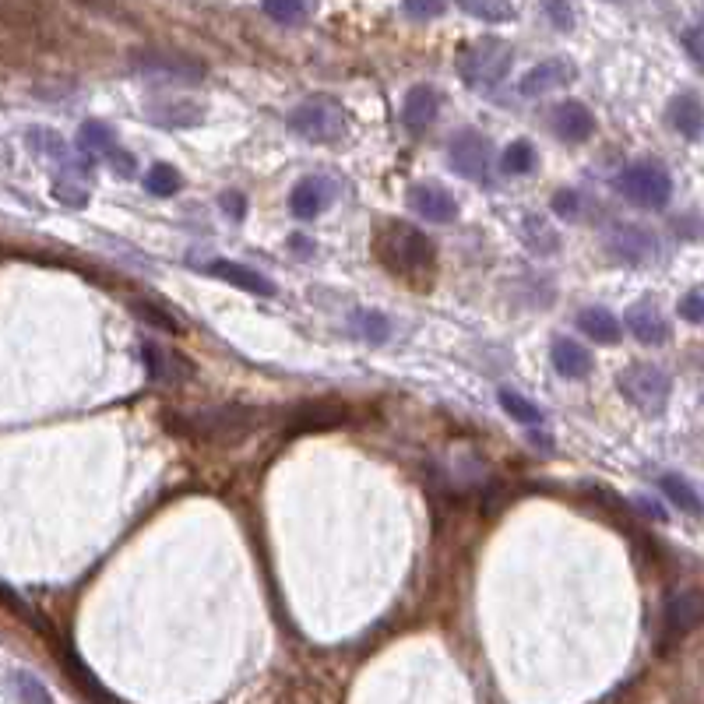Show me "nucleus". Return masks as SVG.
Returning <instances> with one entry per match:
<instances>
[{
    "label": "nucleus",
    "instance_id": "1",
    "mask_svg": "<svg viewBox=\"0 0 704 704\" xmlns=\"http://www.w3.org/2000/svg\"><path fill=\"white\" fill-rule=\"evenodd\" d=\"M374 254L391 275L405 279L412 289H426L437 275V247L423 229L409 222H381L374 236Z\"/></svg>",
    "mask_w": 704,
    "mask_h": 704
},
{
    "label": "nucleus",
    "instance_id": "2",
    "mask_svg": "<svg viewBox=\"0 0 704 704\" xmlns=\"http://www.w3.org/2000/svg\"><path fill=\"white\" fill-rule=\"evenodd\" d=\"M261 423V409L250 405H208V409L187 412V416L173 419V430L191 433L194 440H212V444H233V440L247 437L254 426Z\"/></svg>",
    "mask_w": 704,
    "mask_h": 704
},
{
    "label": "nucleus",
    "instance_id": "3",
    "mask_svg": "<svg viewBox=\"0 0 704 704\" xmlns=\"http://www.w3.org/2000/svg\"><path fill=\"white\" fill-rule=\"evenodd\" d=\"M514 64V50L507 39H497V36H483V39H472V43L462 46L458 53V78L465 81L469 88H493L507 78Z\"/></svg>",
    "mask_w": 704,
    "mask_h": 704
},
{
    "label": "nucleus",
    "instance_id": "4",
    "mask_svg": "<svg viewBox=\"0 0 704 704\" xmlns=\"http://www.w3.org/2000/svg\"><path fill=\"white\" fill-rule=\"evenodd\" d=\"M616 187L631 205L648 208V212H662L673 201V176L662 162L655 159H634L624 166V173L616 176Z\"/></svg>",
    "mask_w": 704,
    "mask_h": 704
},
{
    "label": "nucleus",
    "instance_id": "5",
    "mask_svg": "<svg viewBox=\"0 0 704 704\" xmlns=\"http://www.w3.org/2000/svg\"><path fill=\"white\" fill-rule=\"evenodd\" d=\"M289 131L310 145H335L345 134V110L331 96H310L286 117Z\"/></svg>",
    "mask_w": 704,
    "mask_h": 704
},
{
    "label": "nucleus",
    "instance_id": "6",
    "mask_svg": "<svg viewBox=\"0 0 704 704\" xmlns=\"http://www.w3.org/2000/svg\"><path fill=\"white\" fill-rule=\"evenodd\" d=\"M616 388H620V395H624L634 409L655 416V412L666 409L673 381H669V374L662 367H652V363H631L627 370L616 374Z\"/></svg>",
    "mask_w": 704,
    "mask_h": 704
},
{
    "label": "nucleus",
    "instance_id": "7",
    "mask_svg": "<svg viewBox=\"0 0 704 704\" xmlns=\"http://www.w3.org/2000/svg\"><path fill=\"white\" fill-rule=\"evenodd\" d=\"M448 159H451V166H455V173H462L465 180H486L490 159H493L490 138H486L483 131H476V127H462V131L451 134Z\"/></svg>",
    "mask_w": 704,
    "mask_h": 704
},
{
    "label": "nucleus",
    "instance_id": "8",
    "mask_svg": "<svg viewBox=\"0 0 704 704\" xmlns=\"http://www.w3.org/2000/svg\"><path fill=\"white\" fill-rule=\"evenodd\" d=\"M141 110H145V117L159 127H194V124H201V117H205V106L194 103V99H187V96H173V88H162V92L148 96L145 103H141Z\"/></svg>",
    "mask_w": 704,
    "mask_h": 704
},
{
    "label": "nucleus",
    "instance_id": "9",
    "mask_svg": "<svg viewBox=\"0 0 704 704\" xmlns=\"http://www.w3.org/2000/svg\"><path fill=\"white\" fill-rule=\"evenodd\" d=\"M338 194V184L331 180V176H303V180H296L293 191H289V212L296 215L300 222H310L317 219V215H324L331 208V201H335Z\"/></svg>",
    "mask_w": 704,
    "mask_h": 704
},
{
    "label": "nucleus",
    "instance_id": "10",
    "mask_svg": "<svg viewBox=\"0 0 704 704\" xmlns=\"http://www.w3.org/2000/svg\"><path fill=\"white\" fill-rule=\"evenodd\" d=\"M606 250L627 264H645V261H652V257H659V240H655V233H648L645 226L620 222V226H613L606 233Z\"/></svg>",
    "mask_w": 704,
    "mask_h": 704
},
{
    "label": "nucleus",
    "instance_id": "11",
    "mask_svg": "<svg viewBox=\"0 0 704 704\" xmlns=\"http://www.w3.org/2000/svg\"><path fill=\"white\" fill-rule=\"evenodd\" d=\"M405 198H409V208L423 222H437V226H444V222L458 219V201L448 187L430 184V180H426V184H412Z\"/></svg>",
    "mask_w": 704,
    "mask_h": 704
},
{
    "label": "nucleus",
    "instance_id": "12",
    "mask_svg": "<svg viewBox=\"0 0 704 704\" xmlns=\"http://www.w3.org/2000/svg\"><path fill=\"white\" fill-rule=\"evenodd\" d=\"M662 624L673 638L694 631V627L704 624V592L701 588H683V592H673L662 606Z\"/></svg>",
    "mask_w": 704,
    "mask_h": 704
},
{
    "label": "nucleus",
    "instance_id": "13",
    "mask_svg": "<svg viewBox=\"0 0 704 704\" xmlns=\"http://www.w3.org/2000/svg\"><path fill=\"white\" fill-rule=\"evenodd\" d=\"M574 78H578V67H574L571 60L550 57V60H543V64L532 67V71H525V78L518 81V92L525 99L546 96V92H553V88H567Z\"/></svg>",
    "mask_w": 704,
    "mask_h": 704
},
{
    "label": "nucleus",
    "instance_id": "14",
    "mask_svg": "<svg viewBox=\"0 0 704 704\" xmlns=\"http://www.w3.org/2000/svg\"><path fill=\"white\" fill-rule=\"evenodd\" d=\"M138 71L152 74L159 85H194V81L205 78V67L201 64L184 57H166V53H141Z\"/></svg>",
    "mask_w": 704,
    "mask_h": 704
},
{
    "label": "nucleus",
    "instance_id": "15",
    "mask_svg": "<svg viewBox=\"0 0 704 704\" xmlns=\"http://www.w3.org/2000/svg\"><path fill=\"white\" fill-rule=\"evenodd\" d=\"M440 117V92L433 85H412L402 99V124L409 134H423Z\"/></svg>",
    "mask_w": 704,
    "mask_h": 704
},
{
    "label": "nucleus",
    "instance_id": "16",
    "mask_svg": "<svg viewBox=\"0 0 704 704\" xmlns=\"http://www.w3.org/2000/svg\"><path fill=\"white\" fill-rule=\"evenodd\" d=\"M208 275H215V279H222L226 286H236L243 289V293H254V296H275V282L268 279V275L254 272V268H247V264L240 261H212L208 264Z\"/></svg>",
    "mask_w": 704,
    "mask_h": 704
},
{
    "label": "nucleus",
    "instance_id": "17",
    "mask_svg": "<svg viewBox=\"0 0 704 704\" xmlns=\"http://www.w3.org/2000/svg\"><path fill=\"white\" fill-rule=\"evenodd\" d=\"M553 131H557V138L571 141V145H581V141H588L595 131L592 110H588L585 103H578V99H567V103H560L557 110H553Z\"/></svg>",
    "mask_w": 704,
    "mask_h": 704
},
{
    "label": "nucleus",
    "instance_id": "18",
    "mask_svg": "<svg viewBox=\"0 0 704 704\" xmlns=\"http://www.w3.org/2000/svg\"><path fill=\"white\" fill-rule=\"evenodd\" d=\"M627 328H631V335L645 345H666L669 335H673V331H669V321L659 314L655 303H634V307L627 310Z\"/></svg>",
    "mask_w": 704,
    "mask_h": 704
},
{
    "label": "nucleus",
    "instance_id": "19",
    "mask_svg": "<svg viewBox=\"0 0 704 704\" xmlns=\"http://www.w3.org/2000/svg\"><path fill=\"white\" fill-rule=\"evenodd\" d=\"M669 127H673L676 134H683L687 141H701L704 138V106L697 96H690V92H680L676 99H669Z\"/></svg>",
    "mask_w": 704,
    "mask_h": 704
},
{
    "label": "nucleus",
    "instance_id": "20",
    "mask_svg": "<svg viewBox=\"0 0 704 704\" xmlns=\"http://www.w3.org/2000/svg\"><path fill=\"white\" fill-rule=\"evenodd\" d=\"M553 356V367H557L560 377H567V381H585L588 374H592V352L585 349L581 342H574V338H557L550 349Z\"/></svg>",
    "mask_w": 704,
    "mask_h": 704
},
{
    "label": "nucleus",
    "instance_id": "21",
    "mask_svg": "<svg viewBox=\"0 0 704 704\" xmlns=\"http://www.w3.org/2000/svg\"><path fill=\"white\" fill-rule=\"evenodd\" d=\"M338 423H345V409L338 402H310V405H300L289 419L293 433H303V430H335Z\"/></svg>",
    "mask_w": 704,
    "mask_h": 704
},
{
    "label": "nucleus",
    "instance_id": "22",
    "mask_svg": "<svg viewBox=\"0 0 704 704\" xmlns=\"http://www.w3.org/2000/svg\"><path fill=\"white\" fill-rule=\"evenodd\" d=\"M141 360H145L148 377L159 384H176V381H184V377H191V374H184V370H173L176 363H187V360H180V356H173V352L155 342H141Z\"/></svg>",
    "mask_w": 704,
    "mask_h": 704
},
{
    "label": "nucleus",
    "instance_id": "23",
    "mask_svg": "<svg viewBox=\"0 0 704 704\" xmlns=\"http://www.w3.org/2000/svg\"><path fill=\"white\" fill-rule=\"evenodd\" d=\"M578 328L599 345L620 342V321H616V314L613 310H606V307H585L578 314Z\"/></svg>",
    "mask_w": 704,
    "mask_h": 704
},
{
    "label": "nucleus",
    "instance_id": "24",
    "mask_svg": "<svg viewBox=\"0 0 704 704\" xmlns=\"http://www.w3.org/2000/svg\"><path fill=\"white\" fill-rule=\"evenodd\" d=\"M349 331L356 338H367V342L381 345V342H388V335H391V321L384 314H377V310H352Z\"/></svg>",
    "mask_w": 704,
    "mask_h": 704
},
{
    "label": "nucleus",
    "instance_id": "25",
    "mask_svg": "<svg viewBox=\"0 0 704 704\" xmlns=\"http://www.w3.org/2000/svg\"><path fill=\"white\" fill-rule=\"evenodd\" d=\"M500 409H504L511 419H518V423H525V426H539V423H546V412L539 409V405L532 402V398L521 395V391L500 388Z\"/></svg>",
    "mask_w": 704,
    "mask_h": 704
},
{
    "label": "nucleus",
    "instance_id": "26",
    "mask_svg": "<svg viewBox=\"0 0 704 704\" xmlns=\"http://www.w3.org/2000/svg\"><path fill=\"white\" fill-rule=\"evenodd\" d=\"M659 486H662V493H666V497L676 504V511H687V514H701L704 511V500L697 497V490L683 476H676V472L662 476Z\"/></svg>",
    "mask_w": 704,
    "mask_h": 704
},
{
    "label": "nucleus",
    "instance_id": "27",
    "mask_svg": "<svg viewBox=\"0 0 704 704\" xmlns=\"http://www.w3.org/2000/svg\"><path fill=\"white\" fill-rule=\"evenodd\" d=\"M180 187H184V176H180L176 166H169V162L148 166V173H145L148 194H155V198H173V194H180Z\"/></svg>",
    "mask_w": 704,
    "mask_h": 704
},
{
    "label": "nucleus",
    "instance_id": "28",
    "mask_svg": "<svg viewBox=\"0 0 704 704\" xmlns=\"http://www.w3.org/2000/svg\"><path fill=\"white\" fill-rule=\"evenodd\" d=\"M78 148H85V152H92V155H110L113 148H117V134H113V127H106L103 120H85V124L78 127Z\"/></svg>",
    "mask_w": 704,
    "mask_h": 704
},
{
    "label": "nucleus",
    "instance_id": "29",
    "mask_svg": "<svg viewBox=\"0 0 704 704\" xmlns=\"http://www.w3.org/2000/svg\"><path fill=\"white\" fill-rule=\"evenodd\" d=\"M455 4L465 11V15L479 18V22H490V25H504L514 18L511 0H455Z\"/></svg>",
    "mask_w": 704,
    "mask_h": 704
},
{
    "label": "nucleus",
    "instance_id": "30",
    "mask_svg": "<svg viewBox=\"0 0 704 704\" xmlns=\"http://www.w3.org/2000/svg\"><path fill=\"white\" fill-rule=\"evenodd\" d=\"M264 15L279 25H300L314 11V0H261Z\"/></svg>",
    "mask_w": 704,
    "mask_h": 704
},
{
    "label": "nucleus",
    "instance_id": "31",
    "mask_svg": "<svg viewBox=\"0 0 704 704\" xmlns=\"http://www.w3.org/2000/svg\"><path fill=\"white\" fill-rule=\"evenodd\" d=\"M536 169V148L528 145V141H511L504 152V173L511 176H525Z\"/></svg>",
    "mask_w": 704,
    "mask_h": 704
},
{
    "label": "nucleus",
    "instance_id": "32",
    "mask_svg": "<svg viewBox=\"0 0 704 704\" xmlns=\"http://www.w3.org/2000/svg\"><path fill=\"white\" fill-rule=\"evenodd\" d=\"M402 11L412 22H430L448 11V0H402Z\"/></svg>",
    "mask_w": 704,
    "mask_h": 704
},
{
    "label": "nucleus",
    "instance_id": "33",
    "mask_svg": "<svg viewBox=\"0 0 704 704\" xmlns=\"http://www.w3.org/2000/svg\"><path fill=\"white\" fill-rule=\"evenodd\" d=\"M676 314L690 324H704V289H694V293L683 296V300L676 303Z\"/></svg>",
    "mask_w": 704,
    "mask_h": 704
},
{
    "label": "nucleus",
    "instance_id": "34",
    "mask_svg": "<svg viewBox=\"0 0 704 704\" xmlns=\"http://www.w3.org/2000/svg\"><path fill=\"white\" fill-rule=\"evenodd\" d=\"M553 212L564 215V219H578V212H581V194H578V191H557V198H553Z\"/></svg>",
    "mask_w": 704,
    "mask_h": 704
},
{
    "label": "nucleus",
    "instance_id": "35",
    "mask_svg": "<svg viewBox=\"0 0 704 704\" xmlns=\"http://www.w3.org/2000/svg\"><path fill=\"white\" fill-rule=\"evenodd\" d=\"M546 15H550V22L557 25V29H571L574 25V11L567 0H546Z\"/></svg>",
    "mask_w": 704,
    "mask_h": 704
},
{
    "label": "nucleus",
    "instance_id": "36",
    "mask_svg": "<svg viewBox=\"0 0 704 704\" xmlns=\"http://www.w3.org/2000/svg\"><path fill=\"white\" fill-rule=\"evenodd\" d=\"M683 50H687L690 60H694V64L704 71V32L701 29H687V32H683Z\"/></svg>",
    "mask_w": 704,
    "mask_h": 704
},
{
    "label": "nucleus",
    "instance_id": "37",
    "mask_svg": "<svg viewBox=\"0 0 704 704\" xmlns=\"http://www.w3.org/2000/svg\"><path fill=\"white\" fill-rule=\"evenodd\" d=\"M15 687H18V697H29V701H50L43 687L36 683V676H25V673H15Z\"/></svg>",
    "mask_w": 704,
    "mask_h": 704
},
{
    "label": "nucleus",
    "instance_id": "38",
    "mask_svg": "<svg viewBox=\"0 0 704 704\" xmlns=\"http://www.w3.org/2000/svg\"><path fill=\"white\" fill-rule=\"evenodd\" d=\"M219 205H222V212H226L229 219H243V215H247V198H243L240 191H229V194H222V198H219Z\"/></svg>",
    "mask_w": 704,
    "mask_h": 704
},
{
    "label": "nucleus",
    "instance_id": "39",
    "mask_svg": "<svg viewBox=\"0 0 704 704\" xmlns=\"http://www.w3.org/2000/svg\"><path fill=\"white\" fill-rule=\"evenodd\" d=\"M138 317H145V321H155L162 331H180V324H176L173 317H162V310H152L148 303H138Z\"/></svg>",
    "mask_w": 704,
    "mask_h": 704
}]
</instances>
